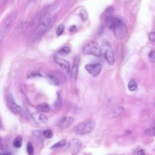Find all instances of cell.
Instances as JSON below:
<instances>
[{
    "label": "cell",
    "instance_id": "obj_25",
    "mask_svg": "<svg viewBox=\"0 0 155 155\" xmlns=\"http://www.w3.org/2000/svg\"><path fill=\"white\" fill-rule=\"evenodd\" d=\"M64 30V26L63 24L60 25L56 30V34L57 36H59L62 35Z\"/></svg>",
    "mask_w": 155,
    "mask_h": 155
},
{
    "label": "cell",
    "instance_id": "obj_10",
    "mask_svg": "<svg viewBox=\"0 0 155 155\" xmlns=\"http://www.w3.org/2000/svg\"><path fill=\"white\" fill-rule=\"evenodd\" d=\"M81 62V56L80 54H77L75 55L74 58V63L72 70V76L73 79H77L79 67Z\"/></svg>",
    "mask_w": 155,
    "mask_h": 155
},
{
    "label": "cell",
    "instance_id": "obj_31",
    "mask_svg": "<svg viewBox=\"0 0 155 155\" xmlns=\"http://www.w3.org/2000/svg\"><path fill=\"white\" fill-rule=\"evenodd\" d=\"M134 155H144V153L142 150H140L137 151Z\"/></svg>",
    "mask_w": 155,
    "mask_h": 155
},
{
    "label": "cell",
    "instance_id": "obj_1",
    "mask_svg": "<svg viewBox=\"0 0 155 155\" xmlns=\"http://www.w3.org/2000/svg\"><path fill=\"white\" fill-rule=\"evenodd\" d=\"M107 26L113 32L116 38L121 39L126 34L127 28L123 20L118 17L113 16L106 17Z\"/></svg>",
    "mask_w": 155,
    "mask_h": 155
},
{
    "label": "cell",
    "instance_id": "obj_21",
    "mask_svg": "<svg viewBox=\"0 0 155 155\" xmlns=\"http://www.w3.org/2000/svg\"><path fill=\"white\" fill-rule=\"evenodd\" d=\"M80 15L82 20L86 21L88 18V15L85 9H82L80 12Z\"/></svg>",
    "mask_w": 155,
    "mask_h": 155
},
{
    "label": "cell",
    "instance_id": "obj_22",
    "mask_svg": "<svg viewBox=\"0 0 155 155\" xmlns=\"http://www.w3.org/2000/svg\"><path fill=\"white\" fill-rule=\"evenodd\" d=\"M43 135L47 139H51L53 136L52 131L50 130H44L43 133Z\"/></svg>",
    "mask_w": 155,
    "mask_h": 155
},
{
    "label": "cell",
    "instance_id": "obj_16",
    "mask_svg": "<svg viewBox=\"0 0 155 155\" xmlns=\"http://www.w3.org/2000/svg\"><path fill=\"white\" fill-rule=\"evenodd\" d=\"M22 144V137L20 136H18L16 137L13 142V146L16 148L20 147Z\"/></svg>",
    "mask_w": 155,
    "mask_h": 155
},
{
    "label": "cell",
    "instance_id": "obj_28",
    "mask_svg": "<svg viewBox=\"0 0 155 155\" xmlns=\"http://www.w3.org/2000/svg\"><path fill=\"white\" fill-rule=\"evenodd\" d=\"M148 56L150 59L153 62H155V52L154 51L151 50L149 53Z\"/></svg>",
    "mask_w": 155,
    "mask_h": 155
},
{
    "label": "cell",
    "instance_id": "obj_32",
    "mask_svg": "<svg viewBox=\"0 0 155 155\" xmlns=\"http://www.w3.org/2000/svg\"><path fill=\"white\" fill-rule=\"evenodd\" d=\"M76 26L75 25H72L70 26L69 28V30L70 32H73L76 29Z\"/></svg>",
    "mask_w": 155,
    "mask_h": 155
},
{
    "label": "cell",
    "instance_id": "obj_6",
    "mask_svg": "<svg viewBox=\"0 0 155 155\" xmlns=\"http://www.w3.org/2000/svg\"><path fill=\"white\" fill-rule=\"evenodd\" d=\"M82 145L81 140L78 138H73L69 142L68 147L73 155H76L79 152Z\"/></svg>",
    "mask_w": 155,
    "mask_h": 155
},
{
    "label": "cell",
    "instance_id": "obj_29",
    "mask_svg": "<svg viewBox=\"0 0 155 155\" xmlns=\"http://www.w3.org/2000/svg\"><path fill=\"white\" fill-rule=\"evenodd\" d=\"M0 155H12L9 152L6 151L4 147L0 148Z\"/></svg>",
    "mask_w": 155,
    "mask_h": 155
},
{
    "label": "cell",
    "instance_id": "obj_2",
    "mask_svg": "<svg viewBox=\"0 0 155 155\" xmlns=\"http://www.w3.org/2000/svg\"><path fill=\"white\" fill-rule=\"evenodd\" d=\"M18 15L17 11L12 12L0 28V42L3 41L15 23Z\"/></svg>",
    "mask_w": 155,
    "mask_h": 155
},
{
    "label": "cell",
    "instance_id": "obj_3",
    "mask_svg": "<svg viewBox=\"0 0 155 155\" xmlns=\"http://www.w3.org/2000/svg\"><path fill=\"white\" fill-rule=\"evenodd\" d=\"M95 125L94 120L90 118L77 124L74 128V131L78 135H84L93 131Z\"/></svg>",
    "mask_w": 155,
    "mask_h": 155
},
{
    "label": "cell",
    "instance_id": "obj_34",
    "mask_svg": "<svg viewBox=\"0 0 155 155\" xmlns=\"http://www.w3.org/2000/svg\"><path fill=\"white\" fill-rule=\"evenodd\" d=\"M2 126V123L0 118V129L1 128Z\"/></svg>",
    "mask_w": 155,
    "mask_h": 155
},
{
    "label": "cell",
    "instance_id": "obj_23",
    "mask_svg": "<svg viewBox=\"0 0 155 155\" xmlns=\"http://www.w3.org/2000/svg\"><path fill=\"white\" fill-rule=\"evenodd\" d=\"M48 10V7H45L40 12L39 14L38 15V18L39 20H41L44 17L45 15H46Z\"/></svg>",
    "mask_w": 155,
    "mask_h": 155
},
{
    "label": "cell",
    "instance_id": "obj_9",
    "mask_svg": "<svg viewBox=\"0 0 155 155\" xmlns=\"http://www.w3.org/2000/svg\"><path fill=\"white\" fill-rule=\"evenodd\" d=\"M6 101L8 107L12 112L15 114H18L21 111V108L14 101L11 95L9 94L7 95Z\"/></svg>",
    "mask_w": 155,
    "mask_h": 155
},
{
    "label": "cell",
    "instance_id": "obj_18",
    "mask_svg": "<svg viewBox=\"0 0 155 155\" xmlns=\"http://www.w3.org/2000/svg\"><path fill=\"white\" fill-rule=\"evenodd\" d=\"M137 87V83L134 80L132 79L129 81L128 84V87L130 91H134L136 90Z\"/></svg>",
    "mask_w": 155,
    "mask_h": 155
},
{
    "label": "cell",
    "instance_id": "obj_30",
    "mask_svg": "<svg viewBox=\"0 0 155 155\" xmlns=\"http://www.w3.org/2000/svg\"><path fill=\"white\" fill-rule=\"evenodd\" d=\"M149 39L152 41H155V32H151L149 34Z\"/></svg>",
    "mask_w": 155,
    "mask_h": 155
},
{
    "label": "cell",
    "instance_id": "obj_26",
    "mask_svg": "<svg viewBox=\"0 0 155 155\" xmlns=\"http://www.w3.org/2000/svg\"><path fill=\"white\" fill-rule=\"evenodd\" d=\"M27 151L29 155H33L34 153V148L32 144L29 142L27 145Z\"/></svg>",
    "mask_w": 155,
    "mask_h": 155
},
{
    "label": "cell",
    "instance_id": "obj_20",
    "mask_svg": "<svg viewBox=\"0 0 155 155\" xmlns=\"http://www.w3.org/2000/svg\"><path fill=\"white\" fill-rule=\"evenodd\" d=\"M144 134L147 135L153 136L155 135V128L151 127L145 129L144 131Z\"/></svg>",
    "mask_w": 155,
    "mask_h": 155
},
{
    "label": "cell",
    "instance_id": "obj_5",
    "mask_svg": "<svg viewBox=\"0 0 155 155\" xmlns=\"http://www.w3.org/2000/svg\"><path fill=\"white\" fill-rule=\"evenodd\" d=\"M83 53L88 55H92L97 57L101 55V48L95 42L91 41L85 45L82 50Z\"/></svg>",
    "mask_w": 155,
    "mask_h": 155
},
{
    "label": "cell",
    "instance_id": "obj_33",
    "mask_svg": "<svg viewBox=\"0 0 155 155\" xmlns=\"http://www.w3.org/2000/svg\"><path fill=\"white\" fill-rule=\"evenodd\" d=\"M4 147L2 142V137L0 136V148Z\"/></svg>",
    "mask_w": 155,
    "mask_h": 155
},
{
    "label": "cell",
    "instance_id": "obj_7",
    "mask_svg": "<svg viewBox=\"0 0 155 155\" xmlns=\"http://www.w3.org/2000/svg\"><path fill=\"white\" fill-rule=\"evenodd\" d=\"M51 23V19L47 18L42 22L38 25L35 31V34L37 37L42 36L49 28Z\"/></svg>",
    "mask_w": 155,
    "mask_h": 155
},
{
    "label": "cell",
    "instance_id": "obj_19",
    "mask_svg": "<svg viewBox=\"0 0 155 155\" xmlns=\"http://www.w3.org/2000/svg\"><path fill=\"white\" fill-rule=\"evenodd\" d=\"M71 50L70 48L68 46H64L58 51V53L62 55H65L71 52Z\"/></svg>",
    "mask_w": 155,
    "mask_h": 155
},
{
    "label": "cell",
    "instance_id": "obj_4",
    "mask_svg": "<svg viewBox=\"0 0 155 155\" xmlns=\"http://www.w3.org/2000/svg\"><path fill=\"white\" fill-rule=\"evenodd\" d=\"M101 51L108 63L113 65L114 62V58L111 44L107 39L102 40L101 47Z\"/></svg>",
    "mask_w": 155,
    "mask_h": 155
},
{
    "label": "cell",
    "instance_id": "obj_15",
    "mask_svg": "<svg viewBox=\"0 0 155 155\" xmlns=\"http://www.w3.org/2000/svg\"><path fill=\"white\" fill-rule=\"evenodd\" d=\"M66 144V141L62 140L54 144L51 147L52 150H56L63 147Z\"/></svg>",
    "mask_w": 155,
    "mask_h": 155
},
{
    "label": "cell",
    "instance_id": "obj_13",
    "mask_svg": "<svg viewBox=\"0 0 155 155\" xmlns=\"http://www.w3.org/2000/svg\"><path fill=\"white\" fill-rule=\"evenodd\" d=\"M54 60L56 63L61 66L67 73H68L69 72L70 64L68 61L57 57H54Z\"/></svg>",
    "mask_w": 155,
    "mask_h": 155
},
{
    "label": "cell",
    "instance_id": "obj_8",
    "mask_svg": "<svg viewBox=\"0 0 155 155\" xmlns=\"http://www.w3.org/2000/svg\"><path fill=\"white\" fill-rule=\"evenodd\" d=\"M85 69L94 77L99 75L102 70V65L99 63H92L86 64L85 66Z\"/></svg>",
    "mask_w": 155,
    "mask_h": 155
},
{
    "label": "cell",
    "instance_id": "obj_11",
    "mask_svg": "<svg viewBox=\"0 0 155 155\" xmlns=\"http://www.w3.org/2000/svg\"><path fill=\"white\" fill-rule=\"evenodd\" d=\"M31 117L34 122L38 124H46L48 121V118L46 117L38 112L32 113Z\"/></svg>",
    "mask_w": 155,
    "mask_h": 155
},
{
    "label": "cell",
    "instance_id": "obj_17",
    "mask_svg": "<svg viewBox=\"0 0 155 155\" xmlns=\"http://www.w3.org/2000/svg\"><path fill=\"white\" fill-rule=\"evenodd\" d=\"M47 77L50 81L53 84L55 85H58L59 84L60 81L58 77L51 74L48 75Z\"/></svg>",
    "mask_w": 155,
    "mask_h": 155
},
{
    "label": "cell",
    "instance_id": "obj_27",
    "mask_svg": "<svg viewBox=\"0 0 155 155\" xmlns=\"http://www.w3.org/2000/svg\"><path fill=\"white\" fill-rule=\"evenodd\" d=\"M114 9L113 7H110L107 10L106 12V17L113 16Z\"/></svg>",
    "mask_w": 155,
    "mask_h": 155
},
{
    "label": "cell",
    "instance_id": "obj_24",
    "mask_svg": "<svg viewBox=\"0 0 155 155\" xmlns=\"http://www.w3.org/2000/svg\"><path fill=\"white\" fill-rule=\"evenodd\" d=\"M42 76L41 74L38 71H32L29 72L27 76L29 78L35 77H40Z\"/></svg>",
    "mask_w": 155,
    "mask_h": 155
},
{
    "label": "cell",
    "instance_id": "obj_12",
    "mask_svg": "<svg viewBox=\"0 0 155 155\" xmlns=\"http://www.w3.org/2000/svg\"><path fill=\"white\" fill-rule=\"evenodd\" d=\"M73 120L74 119L72 117H64L61 118L58 122L57 126L61 129H67L71 125Z\"/></svg>",
    "mask_w": 155,
    "mask_h": 155
},
{
    "label": "cell",
    "instance_id": "obj_14",
    "mask_svg": "<svg viewBox=\"0 0 155 155\" xmlns=\"http://www.w3.org/2000/svg\"><path fill=\"white\" fill-rule=\"evenodd\" d=\"M37 109L42 112H47L49 111L51 107L47 104L44 103L38 105L37 106Z\"/></svg>",
    "mask_w": 155,
    "mask_h": 155
}]
</instances>
